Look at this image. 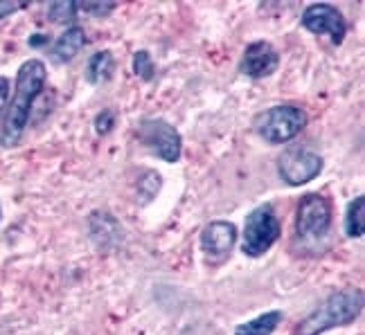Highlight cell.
I'll return each mask as SVG.
<instances>
[{
	"instance_id": "obj_20",
	"label": "cell",
	"mask_w": 365,
	"mask_h": 335,
	"mask_svg": "<svg viewBox=\"0 0 365 335\" xmlns=\"http://www.w3.org/2000/svg\"><path fill=\"white\" fill-rule=\"evenodd\" d=\"M23 7H25L23 3H9V0H0V21L7 18L9 14H14V11L23 9Z\"/></svg>"
},
{
	"instance_id": "obj_11",
	"label": "cell",
	"mask_w": 365,
	"mask_h": 335,
	"mask_svg": "<svg viewBox=\"0 0 365 335\" xmlns=\"http://www.w3.org/2000/svg\"><path fill=\"white\" fill-rule=\"evenodd\" d=\"M83 46H86V32H83L79 25L68 27V30L54 41L52 59L57 63H70L83 50Z\"/></svg>"
},
{
	"instance_id": "obj_13",
	"label": "cell",
	"mask_w": 365,
	"mask_h": 335,
	"mask_svg": "<svg viewBox=\"0 0 365 335\" xmlns=\"http://www.w3.org/2000/svg\"><path fill=\"white\" fill-rule=\"evenodd\" d=\"M110 75H113V54H110L108 50L93 54L91 61H88V68H86L88 81L91 83H104L110 79Z\"/></svg>"
},
{
	"instance_id": "obj_4",
	"label": "cell",
	"mask_w": 365,
	"mask_h": 335,
	"mask_svg": "<svg viewBox=\"0 0 365 335\" xmlns=\"http://www.w3.org/2000/svg\"><path fill=\"white\" fill-rule=\"evenodd\" d=\"M307 127V113L300 106H273L255 119V131L269 144H284Z\"/></svg>"
},
{
	"instance_id": "obj_2",
	"label": "cell",
	"mask_w": 365,
	"mask_h": 335,
	"mask_svg": "<svg viewBox=\"0 0 365 335\" xmlns=\"http://www.w3.org/2000/svg\"><path fill=\"white\" fill-rule=\"evenodd\" d=\"M363 292L356 288L336 290L320 306L309 313L302 322L293 329L291 335H322L336 326H345L361 315Z\"/></svg>"
},
{
	"instance_id": "obj_19",
	"label": "cell",
	"mask_w": 365,
	"mask_h": 335,
	"mask_svg": "<svg viewBox=\"0 0 365 335\" xmlns=\"http://www.w3.org/2000/svg\"><path fill=\"white\" fill-rule=\"evenodd\" d=\"M9 100V81L5 77H0V127H3V117H5V108Z\"/></svg>"
},
{
	"instance_id": "obj_8",
	"label": "cell",
	"mask_w": 365,
	"mask_h": 335,
	"mask_svg": "<svg viewBox=\"0 0 365 335\" xmlns=\"http://www.w3.org/2000/svg\"><path fill=\"white\" fill-rule=\"evenodd\" d=\"M302 25L307 27L312 34H327L336 46L343 43L345 32H347V25L343 14L336 9L329 3H316V5H309L302 11Z\"/></svg>"
},
{
	"instance_id": "obj_9",
	"label": "cell",
	"mask_w": 365,
	"mask_h": 335,
	"mask_svg": "<svg viewBox=\"0 0 365 335\" xmlns=\"http://www.w3.org/2000/svg\"><path fill=\"white\" fill-rule=\"evenodd\" d=\"M237 243V228L228 220H215L205 225L201 234V250L207 259L212 261H223Z\"/></svg>"
},
{
	"instance_id": "obj_14",
	"label": "cell",
	"mask_w": 365,
	"mask_h": 335,
	"mask_svg": "<svg viewBox=\"0 0 365 335\" xmlns=\"http://www.w3.org/2000/svg\"><path fill=\"white\" fill-rule=\"evenodd\" d=\"M345 232L352 239H361L365 232V198L356 196L352 203L347 205L345 212Z\"/></svg>"
},
{
	"instance_id": "obj_3",
	"label": "cell",
	"mask_w": 365,
	"mask_h": 335,
	"mask_svg": "<svg viewBox=\"0 0 365 335\" xmlns=\"http://www.w3.org/2000/svg\"><path fill=\"white\" fill-rule=\"evenodd\" d=\"M279 234H282V225H279V218L275 214L273 205L266 203V205L255 207L246 216L244 241H242L244 255L252 259L266 255L279 239Z\"/></svg>"
},
{
	"instance_id": "obj_15",
	"label": "cell",
	"mask_w": 365,
	"mask_h": 335,
	"mask_svg": "<svg viewBox=\"0 0 365 335\" xmlns=\"http://www.w3.org/2000/svg\"><path fill=\"white\" fill-rule=\"evenodd\" d=\"M48 16L52 23H66V21H73L77 16V3H70V0H61V3H52L48 7Z\"/></svg>"
},
{
	"instance_id": "obj_1",
	"label": "cell",
	"mask_w": 365,
	"mask_h": 335,
	"mask_svg": "<svg viewBox=\"0 0 365 335\" xmlns=\"http://www.w3.org/2000/svg\"><path fill=\"white\" fill-rule=\"evenodd\" d=\"M46 63L38 59L25 61L16 75L11 102L7 104L3 127H0V147L11 149L21 142L27 122H30L32 104L46 86Z\"/></svg>"
},
{
	"instance_id": "obj_5",
	"label": "cell",
	"mask_w": 365,
	"mask_h": 335,
	"mask_svg": "<svg viewBox=\"0 0 365 335\" xmlns=\"http://www.w3.org/2000/svg\"><path fill=\"white\" fill-rule=\"evenodd\" d=\"M135 135L140 144L147 147L151 153H156L165 162H178L180 149H182L180 133L167 119H160V117L143 119L138 124Z\"/></svg>"
},
{
	"instance_id": "obj_7",
	"label": "cell",
	"mask_w": 365,
	"mask_h": 335,
	"mask_svg": "<svg viewBox=\"0 0 365 335\" xmlns=\"http://www.w3.org/2000/svg\"><path fill=\"white\" fill-rule=\"evenodd\" d=\"M277 171L291 187H300L312 183L322 171V158L309 149H289L277 160Z\"/></svg>"
},
{
	"instance_id": "obj_6",
	"label": "cell",
	"mask_w": 365,
	"mask_h": 335,
	"mask_svg": "<svg viewBox=\"0 0 365 335\" xmlns=\"http://www.w3.org/2000/svg\"><path fill=\"white\" fill-rule=\"evenodd\" d=\"M331 225V203L320 193H304L298 203L296 230L302 239H320Z\"/></svg>"
},
{
	"instance_id": "obj_16",
	"label": "cell",
	"mask_w": 365,
	"mask_h": 335,
	"mask_svg": "<svg viewBox=\"0 0 365 335\" xmlns=\"http://www.w3.org/2000/svg\"><path fill=\"white\" fill-rule=\"evenodd\" d=\"M133 70H135V75L138 77H143V79H153V73H156V68H153L151 63V57H149V52H135V59H133Z\"/></svg>"
},
{
	"instance_id": "obj_10",
	"label": "cell",
	"mask_w": 365,
	"mask_h": 335,
	"mask_svg": "<svg viewBox=\"0 0 365 335\" xmlns=\"http://www.w3.org/2000/svg\"><path fill=\"white\" fill-rule=\"evenodd\" d=\"M277 63H279V54L269 41H255L244 52L242 73L250 79H264L275 73Z\"/></svg>"
},
{
	"instance_id": "obj_17",
	"label": "cell",
	"mask_w": 365,
	"mask_h": 335,
	"mask_svg": "<svg viewBox=\"0 0 365 335\" xmlns=\"http://www.w3.org/2000/svg\"><path fill=\"white\" fill-rule=\"evenodd\" d=\"M115 9L113 3H81L77 5V11H86V14H95V16H106Z\"/></svg>"
},
{
	"instance_id": "obj_12",
	"label": "cell",
	"mask_w": 365,
	"mask_h": 335,
	"mask_svg": "<svg viewBox=\"0 0 365 335\" xmlns=\"http://www.w3.org/2000/svg\"><path fill=\"white\" fill-rule=\"evenodd\" d=\"M279 322H282V313L271 311V313H264L255 319H250L246 324H240L235 329V335H273Z\"/></svg>"
},
{
	"instance_id": "obj_18",
	"label": "cell",
	"mask_w": 365,
	"mask_h": 335,
	"mask_svg": "<svg viewBox=\"0 0 365 335\" xmlns=\"http://www.w3.org/2000/svg\"><path fill=\"white\" fill-rule=\"evenodd\" d=\"M113 124H115V115H113V110H102V113L97 115V119H95L97 133H102V135H106L110 129H113Z\"/></svg>"
}]
</instances>
